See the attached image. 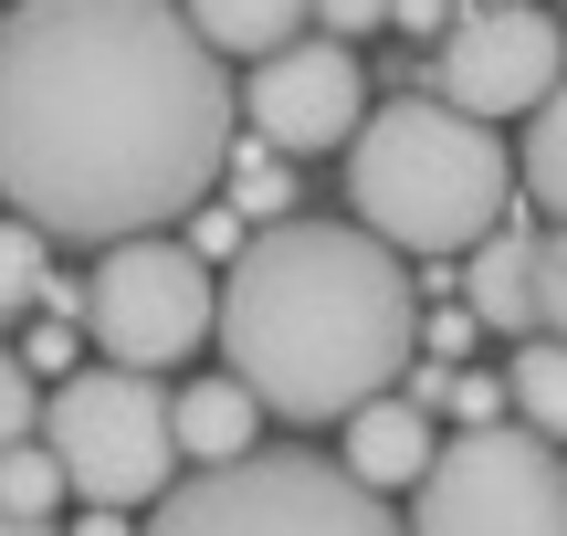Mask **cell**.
I'll return each mask as SVG.
<instances>
[{
	"instance_id": "25",
	"label": "cell",
	"mask_w": 567,
	"mask_h": 536,
	"mask_svg": "<svg viewBox=\"0 0 567 536\" xmlns=\"http://www.w3.org/2000/svg\"><path fill=\"white\" fill-rule=\"evenodd\" d=\"M389 21H400V32H431V42H442V32H452V0H389Z\"/></svg>"
},
{
	"instance_id": "14",
	"label": "cell",
	"mask_w": 567,
	"mask_h": 536,
	"mask_svg": "<svg viewBox=\"0 0 567 536\" xmlns=\"http://www.w3.org/2000/svg\"><path fill=\"white\" fill-rule=\"evenodd\" d=\"M505 400L536 442H567V337H526L505 369Z\"/></svg>"
},
{
	"instance_id": "16",
	"label": "cell",
	"mask_w": 567,
	"mask_h": 536,
	"mask_svg": "<svg viewBox=\"0 0 567 536\" xmlns=\"http://www.w3.org/2000/svg\"><path fill=\"white\" fill-rule=\"evenodd\" d=\"M53 505H63V463H53V442H11V453H0V516L53 526Z\"/></svg>"
},
{
	"instance_id": "3",
	"label": "cell",
	"mask_w": 567,
	"mask_h": 536,
	"mask_svg": "<svg viewBox=\"0 0 567 536\" xmlns=\"http://www.w3.org/2000/svg\"><path fill=\"white\" fill-rule=\"evenodd\" d=\"M347 200H358V231H379L389 252H473L515 200V158L463 105L389 95L347 137Z\"/></svg>"
},
{
	"instance_id": "17",
	"label": "cell",
	"mask_w": 567,
	"mask_h": 536,
	"mask_svg": "<svg viewBox=\"0 0 567 536\" xmlns=\"http://www.w3.org/2000/svg\"><path fill=\"white\" fill-rule=\"evenodd\" d=\"M42 274H53V243H42L32 221H0V316H21V306H42Z\"/></svg>"
},
{
	"instance_id": "4",
	"label": "cell",
	"mask_w": 567,
	"mask_h": 536,
	"mask_svg": "<svg viewBox=\"0 0 567 536\" xmlns=\"http://www.w3.org/2000/svg\"><path fill=\"white\" fill-rule=\"evenodd\" d=\"M147 536H410L389 495H368L347 463L316 453H243L210 474L168 484Z\"/></svg>"
},
{
	"instance_id": "23",
	"label": "cell",
	"mask_w": 567,
	"mask_h": 536,
	"mask_svg": "<svg viewBox=\"0 0 567 536\" xmlns=\"http://www.w3.org/2000/svg\"><path fill=\"white\" fill-rule=\"evenodd\" d=\"M442 400H452V421H463V432H484V421L505 411V390H494V379H442Z\"/></svg>"
},
{
	"instance_id": "20",
	"label": "cell",
	"mask_w": 567,
	"mask_h": 536,
	"mask_svg": "<svg viewBox=\"0 0 567 536\" xmlns=\"http://www.w3.org/2000/svg\"><path fill=\"white\" fill-rule=\"evenodd\" d=\"M11 358H21L32 379H74V369H84V348L63 337V316H42V327H32V348H11Z\"/></svg>"
},
{
	"instance_id": "21",
	"label": "cell",
	"mask_w": 567,
	"mask_h": 536,
	"mask_svg": "<svg viewBox=\"0 0 567 536\" xmlns=\"http://www.w3.org/2000/svg\"><path fill=\"white\" fill-rule=\"evenodd\" d=\"M11 442H32V369L0 348V453H11Z\"/></svg>"
},
{
	"instance_id": "26",
	"label": "cell",
	"mask_w": 567,
	"mask_h": 536,
	"mask_svg": "<svg viewBox=\"0 0 567 536\" xmlns=\"http://www.w3.org/2000/svg\"><path fill=\"white\" fill-rule=\"evenodd\" d=\"M63 536H137V526H126V516H116V505H84V516H74V526H63Z\"/></svg>"
},
{
	"instance_id": "18",
	"label": "cell",
	"mask_w": 567,
	"mask_h": 536,
	"mask_svg": "<svg viewBox=\"0 0 567 536\" xmlns=\"http://www.w3.org/2000/svg\"><path fill=\"white\" fill-rule=\"evenodd\" d=\"M221 168H231V158H221ZM231 200H243L252 221H295V179H284V147H264V137L243 147V168H231Z\"/></svg>"
},
{
	"instance_id": "27",
	"label": "cell",
	"mask_w": 567,
	"mask_h": 536,
	"mask_svg": "<svg viewBox=\"0 0 567 536\" xmlns=\"http://www.w3.org/2000/svg\"><path fill=\"white\" fill-rule=\"evenodd\" d=\"M0 536H53V526H21V516H0Z\"/></svg>"
},
{
	"instance_id": "10",
	"label": "cell",
	"mask_w": 567,
	"mask_h": 536,
	"mask_svg": "<svg viewBox=\"0 0 567 536\" xmlns=\"http://www.w3.org/2000/svg\"><path fill=\"white\" fill-rule=\"evenodd\" d=\"M431 453H442V432H431L421 400L379 390V400H358V411H347V474H358L368 495H400V484H421Z\"/></svg>"
},
{
	"instance_id": "12",
	"label": "cell",
	"mask_w": 567,
	"mask_h": 536,
	"mask_svg": "<svg viewBox=\"0 0 567 536\" xmlns=\"http://www.w3.org/2000/svg\"><path fill=\"white\" fill-rule=\"evenodd\" d=\"M463 306L473 327H505V337H536V274H526V231H484L463 264Z\"/></svg>"
},
{
	"instance_id": "8",
	"label": "cell",
	"mask_w": 567,
	"mask_h": 536,
	"mask_svg": "<svg viewBox=\"0 0 567 536\" xmlns=\"http://www.w3.org/2000/svg\"><path fill=\"white\" fill-rule=\"evenodd\" d=\"M442 105H463V116H536L547 105V84L567 74V21L536 11V0H505V11H463L442 32Z\"/></svg>"
},
{
	"instance_id": "11",
	"label": "cell",
	"mask_w": 567,
	"mask_h": 536,
	"mask_svg": "<svg viewBox=\"0 0 567 536\" xmlns=\"http://www.w3.org/2000/svg\"><path fill=\"white\" fill-rule=\"evenodd\" d=\"M168 432H179V463H243L252 442H264V400L243 390V379H189V390H168Z\"/></svg>"
},
{
	"instance_id": "9",
	"label": "cell",
	"mask_w": 567,
	"mask_h": 536,
	"mask_svg": "<svg viewBox=\"0 0 567 536\" xmlns=\"http://www.w3.org/2000/svg\"><path fill=\"white\" fill-rule=\"evenodd\" d=\"M243 116H252V137H264V147H284V158H316V147H347V137H358L368 74H358V53H347L337 32H326V42H284V53L252 63Z\"/></svg>"
},
{
	"instance_id": "24",
	"label": "cell",
	"mask_w": 567,
	"mask_h": 536,
	"mask_svg": "<svg viewBox=\"0 0 567 536\" xmlns=\"http://www.w3.org/2000/svg\"><path fill=\"white\" fill-rule=\"evenodd\" d=\"M316 21L337 42H358V32H379V21H389V0H316Z\"/></svg>"
},
{
	"instance_id": "19",
	"label": "cell",
	"mask_w": 567,
	"mask_h": 536,
	"mask_svg": "<svg viewBox=\"0 0 567 536\" xmlns=\"http://www.w3.org/2000/svg\"><path fill=\"white\" fill-rule=\"evenodd\" d=\"M526 274H536V337H567V221L526 231Z\"/></svg>"
},
{
	"instance_id": "15",
	"label": "cell",
	"mask_w": 567,
	"mask_h": 536,
	"mask_svg": "<svg viewBox=\"0 0 567 536\" xmlns=\"http://www.w3.org/2000/svg\"><path fill=\"white\" fill-rule=\"evenodd\" d=\"M515 179H526V200L567 221V74L547 84V105L526 116V158H515Z\"/></svg>"
},
{
	"instance_id": "13",
	"label": "cell",
	"mask_w": 567,
	"mask_h": 536,
	"mask_svg": "<svg viewBox=\"0 0 567 536\" xmlns=\"http://www.w3.org/2000/svg\"><path fill=\"white\" fill-rule=\"evenodd\" d=\"M179 11H189V32H200L210 53L264 63V53H284V42H305L316 0H179Z\"/></svg>"
},
{
	"instance_id": "2",
	"label": "cell",
	"mask_w": 567,
	"mask_h": 536,
	"mask_svg": "<svg viewBox=\"0 0 567 536\" xmlns=\"http://www.w3.org/2000/svg\"><path fill=\"white\" fill-rule=\"evenodd\" d=\"M221 358L264 411L347 421L421 358V285L358 221H264L221 285Z\"/></svg>"
},
{
	"instance_id": "28",
	"label": "cell",
	"mask_w": 567,
	"mask_h": 536,
	"mask_svg": "<svg viewBox=\"0 0 567 536\" xmlns=\"http://www.w3.org/2000/svg\"><path fill=\"white\" fill-rule=\"evenodd\" d=\"M557 11H567V0H557Z\"/></svg>"
},
{
	"instance_id": "22",
	"label": "cell",
	"mask_w": 567,
	"mask_h": 536,
	"mask_svg": "<svg viewBox=\"0 0 567 536\" xmlns=\"http://www.w3.org/2000/svg\"><path fill=\"white\" fill-rule=\"evenodd\" d=\"M189 252H200V264H210V252H243V210H189Z\"/></svg>"
},
{
	"instance_id": "5",
	"label": "cell",
	"mask_w": 567,
	"mask_h": 536,
	"mask_svg": "<svg viewBox=\"0 0 567 536\" xmlns=\"http://www.w3.org/2000/svg\"><path fill=\"white\" fill-rule=\"evenodd\" d=\"M42 442H53L63 463V495L84 505H158L168 474H179V432H168V390L147 369H74L53 379V421H42Z\"/></svg>"
},
{
	"instance_id": "7",
	"label": "cell",
	"mask_w": 567,
	"mask_h": 536,
	"mask_svg": "<svg viewBox=\"0 0 567 536\" xmlns=\"http://www.w3.org/2000/svg\"><path fill=\"white\" fill-rule=\"evenodd\" d=\"M221 327V295H210V264L189 243H105V264L84 274V337H95L105 369H147L158 379L168 358H189L200 337Z\"/></svg>"
},
{
	"instance_id": "1",
	"label": "cell",
	"mask_w": 567,
	"mask_h": 536,
	"mask_svg": "<svg viewBox=\"0 0 567 536\" xmlns=\"http://www.w3.org/2000/svg\"><path fill=\"white\" fill-rule=\"evenodd\" d=\"M221 53L179 0H11L0 21V200L42 243H137L221 189Z\"/></svg>"
},
{
	"instance_id": "6",
	"label": "cell",
	"mask_w": 567,
	"mask_h": 536,
	"mask_svg": "<svg viewBox=\"0 0 567 536\" xmlns=\"http://www.w3.org/2000/svg\"><path fill=\"white\" fill-rule=\"evenodd\" d=\"M410 536H567V463L526 421H484L410 484Z\"/></svg>"
}]
</instances>
